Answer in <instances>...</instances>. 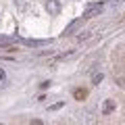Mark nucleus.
<instances>
[{
    "label": "nucleus",
    "instance_id": "nucleus-1",
    "mask_svg": "<svg viewBox=\"0 0 125 125\" xmlns=\"http://www.w3.org/2000/svg\"><path fill=\"white\" fill-rule=\"evenodd\" d=\"M46 10H48L50 15H58L61 13V2H58V0H48V2H46Z\"/></svg>",
    "mask_w": 125,
    "mask_h": 125
},
{
    "label": "nucleus",
    "instance_id": "nucleus-2",
    "mask_svg": "<svg viewBox=\"0 0 125 125\" xmlns=\"http://www.w3.org/2000/svg\"><path fill=\"white\" fill-rule=\"evenodd\" d=\"M115 108H117V102H115V100H104V104H102V115H111Z\"/></svg>",
    "mask_w": 125,
    "mask_h": 125
},
{
    "label": "nucleus",
    "instance_id": "nucleus-3",
    "mask_svg": "<svg viewBox=\"0 0 125 125\" xmlns=\"http://www.w3.org/2000/svg\"><path fill=\"white\" fill-rule=\"evenodd\" d=\"M102 10V4H92V6H88V10L83 13V19H90V17H94L96 13H100Z\"/></svg>",
    "mask_w": 125,
    "mask_h": 125
},
{
    "label": "nucleus",
    "instance_id": "nucleus-4",
    "mask_svg": "<svg viewBox=\"0 0 125 125\" xmlns=\"http://www.w3.org/2000/svg\"><path fill=\"white\" fill-rule=\"evenodd\" d=\"M81 21H83V17H81V19H77V21H73V23H71V25H69V27H67V29H65V36H69V33H73V31H75V29H77V27H79V25H81Z\"/></svg>",
    "mask_w": 125,
    "mask_h": 125
},
{
    "label": "nucleus",
    "instance_id": "nucleus-5",
    "mask_svg": "<svg viewBox=\"0 0 125 125\" xmlns=\"http://www.w3.org/2000/svg\"><path fill=\"white\" fill-rule=\"evenodd\" d=\"M73 94H75V98H77V100H83V98H85V94H88V92H85V90H75Z\"/></svg>",
    "mask_w": 125,
    "mask_h": 125
},
{
    "label": "nucleus",
    "instance_id": "nucleus-6",
    "mask_svg": "<svg viewBox=\"0 0 125 125\" xmlns=\"http://www.w3.org/2000/svg\"><path fill=\"white\" fill-rule=\"evenodd\" d=\"M102 73H94V77H92V81H94V83H100V81H102Z\"/></svg>",
    "mask_w": 125,
    "mask_h": 125
},
{
    "label": "nucleus",
    "instance_id": "nucleus-7",
    "mask_svg": "<svg viewBox=\"0 0 125 125\" xmlns=\"http://www.w3.org/2000/svg\"><path fill=\"white\" fill-rule=\"evenodd\" d=\"M6 79V73H4V69H0V81H4Z\"/></svg>",
    "mask_w": 125,
    "mask_h": 125
},
{
    "label": "nucleus",
    "instance_id": "nucleus-8",
    "mask_svg": "<svg viewBox=\"0 0 125 125\" xmlns=\"http://www.w3.org/2000/svg\"><path fill=\"white\" fill-rule=\"evenodd\" d=\"M31 125H44V123H42L40 119H33V121H31Z\"/></svg>",
    "mask_w": 125,
    "mask_h": 125
},
{
    "label": "nucleus",
    "instance_id": "nucleus-9",
    "mask_svg": "<svg viewBox=\"0 0 125 125\" xmlns=\"http://www.w3.org/2000/svg\"><path fill=\"white\" fill-rule=\"evenodd\" d=\"M0 125H4V123H0Z\"/></svg>",
    "mask_w": 125,
    "mask_h": 125
}]
</instances>
